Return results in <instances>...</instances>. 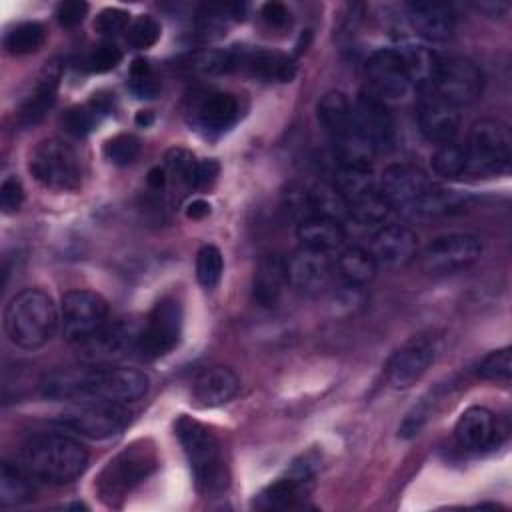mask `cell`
I'll return each instance as SVG.
<instances>
[{"label":"cell","instance_id":"obj_1","mask_svg":"<svg viewBox=\"0 0 512 512\" xmlns=\"http://www.w3.org/2000/svg\"><path fill=\"white\" fill-rule=\"evenodd\" d=\"M148 376L134 368L112 364H88L60 368L44 376L40 392L52 400H108L136 402L148 392Z\"/></svg>","mask_w":512,"mask_h":512},{"label":"cell","instance_id":"obj_2","mask_svg":"<svg viewBox=\"0 0 512 512\" xmlns=\"http://www.w3.org/2000/svg\"><path fill=\"white\" fill-rule=\"evenodd\" d=\"M20 460L24 472L34 478L50 484H68L86 470L88 452L68 436L34 434L22 444Z\"/></svg>","mask_w":512,"mask_h":512},{"label":"cell","instance_id":"obj_3","mask_svg":"<svg viewBox=\"0 0 512 512\" xmlns=\"http://www.w3.org/2000/svg\"><path fill=\"white\" fill-rule=\"evenodd\" d=\"M56 326V306L40 288H26L18 292L4 310L6 338L24 350H34L50 342Z\"/></svg>","mask_w":512,"mask_h":512},{"label":"cell","instance_id":"obj_4","mask_svg":"<svg viewBox=\"0 0 512 512\" xmlns=\"http://www.w3.org/2000/svg\"><path fill=\"white\" fill-rule=\"evenodd\" d=\"M174 428L198 490L206 494L222 492L228 486V468L220 440L210 432V428L190 416H180Z\"/></svg>","mask_w":512,"mask_h":512},{"label":"cell","instance_id":"obj_5","mask_svg":"<svg viewBox=\"0 0 512 512\" xmlns=\"http://www.w3.org/2000/svg\"><path fill=\"white\" fill-rule=\"evenodd\" d=\"M158 466V454L152 440H136L112 456L100 470L96 492L106 506L120 502Z\"/></svg>","mask_w":512,"mask_h":512},{"label":"cell","instance_id":"obj_6","mask_svg":"<svg viewBox=\"0 0 512 512\" xmlns=\"http://www.w3.org/2000/svg\"><path fill=\"white\" fill-rule=\"evenodd\" d=\"M512 136L504 122L494 118L478 120L468 134L464 146L466 174L476 178H490L506 174L510 168Z\"/></svg>","mask_w":512,"mask_h":512},{"label":"cell","instance_id":"obj_7","mask_svg":"<svg viewBox=\"0 0 512 512\" xmlns=\"http://www.w3.org/2000/svg\"><path fill=\"white\" fill-rule=\"evenodd\" d=\"M38 184L54 192H76L82 186V162L76 150L58 138L38 142L28 160Z\"/></svg>","mask_w":512,"mask_h":512},{"label":"cell","instance_id":"obj_8","mask_svg":"<svg viewBox=\"0 0 512 512\" xmlns=\"http://www.w3.org/2000/svg\"><path fill=\"white\" fill-rule=\"evenodd\" d=\"M56 422L80 436L92 440H104L120 434L128 422L130 414L118 402L108 400H84L76 406L64 410Z\"/></svg>","mask_w":512,"mask_h":512},{"label":"cell","instance_id":"obj_9","mask_svg":"<svg viewBox=\"0 0 512 512\" xmlns=\"http://www.w3.org/2000/svg\"><path fill=\"white\" fill-rule=\"evenodd\" d=\"M430 88L460 110L462 106L474 104L482 96L484 76L482 70L464 56L438 58Z\"/></svg>","mask_w":512,"mask_h":512},{"label":"cell","instance_id":"obj_10","mask_svg":"<svg viewBox=\"0 0 512 512\" xmlns=\"http://www.w3.org/2000/svg\"><path fill=\"white\" fill-rule=\"evenodd\" d=\"M182 334V306L174 296L160 298L150 310L138 334L136 352L146 360H156L172 352Z\"/></svg>","mask_w":512,"mask_h":512},{"label":"cell","instance_id":"obj_11","mask_svg":"<svg viewBox=\"0 0 512 512\" xmlns=\"http://www.w3.org/2000/svg\"><path fill=\"white\" fill-rule=\"evenodd\" d=\"M108 318L106 300L90 290H70L62 296L60 328L68 342L82 344L94 336Z\"/></svg>","mask_w":512,"mask_h":512},{"label":"cell","instance_id":"obj_12","mask_svg":"<svg viewBox=\"0 0 512 512\" xmlns=\"http://www.w3.org/2000/svg\"><path fill=\"white\" fill-rule=\"evenodd\" d=\"M482 254V244L472 234H444L434 238L422 252V266L432 274H452L472 266Z\"/></svg>","mask_w":512,"mask_h":512},{"label":"cell","instance_id":"obj_13","mask_svg":"<svg viewBox=\"0 0 512 512\" xmlns=\"http://www.w3.org/2000/svg\"><path fill=\"white\" fill-rule=\"evenodd\" d=\"M366 78L368 90L386 104L402 100L414 86L396 48L376 50L366 62Z\"/></svg>","mask_w":512,"mask_h":512},{"label":"cell","instance_id":"obj_14","mask_svg":"<svg viewBox=\"0 0 512 512\" xmlns=\"http://www.w3.org/2000/svg\"><path fill=\"white\" fill-rule=\"evenodd\" d=\"M438 356V342L434 338H414L404 344L386 364V380L396 390L414 386L434 364Z\"/></svg>","mask_w":512,"mask_h":512},{"label":"cell","instance_id":"obj_15","mask_svg":"<svg viewBox=\"0 0 512 512\" xmlns=\"http://www.w3.org/2000/svg\"><path fill=\"white\" fill-rule=\"evenodd\" d=\"M416 118L422 136L434 144L454 142L460 126V112L456 106L440 98L430 86L420 88L416 102Z\"/></svg>","mask_w":512,"mask_h":512},{"label":"cell","instance_id":"obj_16","mask_svg":"<svg viewBox=\"0 0 512 512\" xmlns=\"http://www.w3.org/2000/svg\"><path fill=\"white\" fill-rule=\"evenodd\" d=\"M432 186L434 182L422 168L406 162L390 164L380 178L382 196L390 202L392 208H398V210L406 208L410 202H414Z\"/></svg>","mask_w":512,"mask_h":512},{"label":"cell","instance_id":"obj_17","mask_svg":"<svg viewBox=\"0 0 512 512\" xmlns=\"http://www.w3.org/2000/svg\"><path fill=\"white\" fill-rule=\"evenodd\" d=\"M352 112L358 130L376 146V150L390 148L394 144V120L384 100L374 96L370 90H362Z\"/></svg>","mask_w":512,"mask_h":512},{"label":"cell","instance_id":"obj_18","mask_svg":"<svg viewBox=\"0 0 512 512\" xmlns=\"http://www.w3.org/2000/svg\"><path fill=\"white\" fill-rule=\"evenodd\" d=\"M236 72L264 82H290L296 74V64L278 50L236 46Z\"/></svg>","mask_w":512,"mask_h":512},{"label":"cell","instance_id":"obj_19","mask_svg":"<svg viewBox=\"0 0 512 512\" xmlns=\"http://www.w3.org/2000/svg\"><path fill=\"white\" fill-rule=\"evenodd\" d=\"M288 282L306 294H316L324 290L332 278V266L328 252L300 248L286 260Z\"/></svg>","mask_w":512,"mask_h":512},{"label":"cell","instance_id":"obj_20","mask_svg":"<svg viewBox=\"0 0 512 512\" xmlns=\"http://www.w3.org/2000/svg\"><path fill=\"white\" fill-rule=\"evenodd\" d=\"M406 18L410 28L416 32V36L430 42L448 40L456 28V14L452 6L444 2H432V0L410 2L406 8Z\"/></svg>","mask_w":512,"mask_h":512},{"label":"cell","instance_id":"obj_21","mask_svg":"<svg viewBox=\"0 0 512 512\" xmlns=\"http://www.w3.org/2000/svg\"><path fill=\"white\" fill-rule=\"evenodd\" d=\"M418 252V238L416 234L400 224H388L382 226L370 246V254L374 256L376 264L388 266V268H400L414 260Z\"/></svg>","mask_w":512,"mask_h":512},{"label":"cell","instance_id":"obj_22","mask_svg":"<svg viewBox=\"0 0 512 512\" xmlns=\"http://www.w3.org/2000/svg\"><path fill=\"white\" fill-rule=\"evenodd\" d=\"M138 334L140 332H136L132 324L106 322L94 336H90L80 346L84 348L86 358H90L92 362H108L128 354V350H136Z\"/></svg>","mask_w":512,"mask_h":512},{"label":"cell","instance_id":"obj_23","mask_svg":"<svg viewBox=\"0 0 512 512\" xmlns=\"http://www.w3.org/2000/svg\"><path fill=\"white\" fill-rule=\"evenodd\" d=\"M60 76H62V66L56 60L48 62L42 68L40 76L34 82L32 92L26 96V100L18 110V122L22 126H34L46 116V112L52 108L56 100Z\"/></svg>","mask_w":512,"mask_h":512},{"label":"cell","instance_id":"obj_24","mask_svg":"<svg viewBox=\"0 0 512 512\" xmlns=\"http://www.w3.org/2000/svg\"><path fill=\"white\" fill-rule=\"evenodd\" d=\"M496 430L494 414L488 408L470 406L460 414L454 426V436L460 448L468 452H480L494 442Z\"/></svg>","mask_w":512,"mask_h":512},{"label":"cell","instance_id":"obj_25","mask_svg":"<svg viewBox=\"0 0 512 512\" xmlns=\"http://www.w3.org/2000/svg\"><path fill=\"white\" fill-rule=\"evenodd\" d=\"M238 388L240 380L232 368L212 366L196 376L192 384V396L200 406H220L232 400Z\"/></svg>","mask_w":512,"mask_h":512},{"label":"cell","instance_id":"obj_26","mask_svg":"<svg viewBox=\"0 0 512 512\" xmlns=\"http://www.w3.org/2000/svg\"><path fill=\"white\" fill-rule=\"evenodd\" d=\"M286 282H288L286 260L280 254H262L256 262L254 276H252L254 300L264 308L274 306Z\"/></svg>","mask_w":512,"mask_h":512},{"label":"cell","instance_id":"obj_27","mask_svg":"<svg viewBox=\"0 0 512 512\" xmlns=\"http://www.w3.org/2000/svg\"><path fill=\"white\" fill-rule=\"evenodd\" d=\"M314 474H308L298 468H290V472L284 478H278L270 486H266L254 500V506L258 508H292L296 506L302 496L308 494L310 482Z\"/></svg>","mask_w":512,"mask_h":512},{"label":"cell","instance_id":"obj_28","mask_svg":"<svg viewBox=\"0 0 512 512\" xmlns=\"http://www.w3.org/2000/svg\"><path fill=\"white\" fill-rule=\"evenodd\" d=\"M240 106L236 96L228 92L206 94L196 108V122L206 134H222L238 120Z\"/></svg>","mask_w":512,"mask_h":512},{"label":"cell","instance_id":"obj_29","mask_svg":"<svg viewBox=\"0 0 512 512\" xmlns=\"http://www.w3.org/2000/svg\"><path fill=\"white\" fill-rule=\"evenodd\" d=\"M464 204H466V198H462L460 194H456L452 190H446V188L434 184L432 188H428L422 196H418L414 202H410L400 212L408 220L424 222V220H434V218L452 214V212L460 210Z\"/></svg>","mask_w":512,"mask_h":512},{"label":"cell","instance_id":"obj_30","mask_svg":"<svg viewBox=\"0 0 512 512\" xmlns=\"http://www.w3.org/2000/svg\"><path fill=\"white\" fill-rule=\"evenodd\" d=\"M296 234L304 248H312L320 252H330L338 248L346 238L342 222L328 216H314L298 222Z\"/></svg>","mask_w":512,"mask_h":512},{"label":"cell","instance_id":"obj_31","mask_svg":"<svg viewBox=\"0 0 512 512\" xmlns=\"http://www.w3.org/2000/svg\"><path fill=\"white\" fill-rule=\"evenodd\" d=\"M316 116H318V122L322 124V128L328 132V136L332 140L340 138L342 134H346L354 126L352 106H350L348 98L338 90L326 92L318 100Z\"/></svg>","mask_w":512,"mask_h":512},{"label":"cell","instance_id":"obj_32","mask_svg":"<svg viewBox=\"0 0 512 512\" xmlns=\"http://www.w3.org/2000/svg\"><path fill=\"white\" fill-rule=\"evenodd\" d=\"M336 268L350 286H364L374 280L378 264L370 254V250L362 246H350L340 252L336 260Z\"/></svg>","mask_w":512,"mask_h":512},{"label":"cell","instance_id":"obj_33","mask_svg":"<svg viewBox=\"0 0 512 512\" xmlns=\"http://www.w3.org/2000/svg\"><path fill=\"white\" fill-rule=\"evenodd\" d=\"M46 40L44 26L34 20L18 22L4 34V48L12 56H24L40 50Z\"/></svg>","mask_w":512,"mask_h":512},{"label":"cell","instance_id":"obj_34","mask_svg":"<svg viewBox=\"0 0 512 512\" xmlns=\"http://www.w3.org/2000/svg\"><path fill=\"white\" fill-rule=\"evenodd\" d=\"M390 210H392V206L382 196L380 188H374V190L348 202V216L362 226L382 224L388 218Z\"/></svg>","mask_w":512,"mask_h":512},{"label":"cell","instance_id":"obj_35","mask_svg":"<svg viewBox=\"0 0 512 512\" xmlns=\"http://www.w3.org/2000/svg\"><path fill=\"white\" fill-rule=\"evenodd\" d=\"M34 498V488L30 486L24 472L8 462L2 464L0 472V504L4 508L26 504Z\"/></svg>","mask_w":512,"mask_h":512},{"label":"cell","instance_id":"obj_36","mask_svg":"<svg viewBox=\"0 0 512 512\" xmlns=\"http://www.w3.org/2000/svg\"><path fill=\"white\" fill-rule=\"evenodd\" d=\"M334 186L346 198V202L376 188L370 168L342 166V164H338V170L334 174Z\"/></svg>","mask_w":512,"mask_h":512},{"label":"cell","instance_id":"obj_37","mask_svg":"<svg viewBox=\"0 0 512 512\" xmlns=\"http://www.w3.org/2000/svg\"><path fill=\"white\" fill-rule=\"evenodd\" d=\"M432 170L440 178L456 180L460 176H466V156H464V146H458L456 142H446L440 144L432 158H430Z\"/></svg>","mask_w":512,"mask_h":512},{"label":"cell","instance_id":"obj_38","mask_svg":"<svg viewBox=\"0 0 512 512\" xmlns=\"http://www.w3.org/2000/svg\"><path fill=\"white\" fill-rule=\"evenodd\" d=\"M128 88L136 98H156L160 92V80L156 78L152 66L148 64V60L144 58H136L130 64V72H128Z\"/></svg>","mask_w":512,"mask_h":512},{"label":"cell","instance_id":"obj_39","mask_svg":"<svg viewBox=\"0 0 512 512\" xmlns=\"http://www.w3.org/2000/svg\"><path fill=\"white\" fill-rule=\"evenodd\" d=\"M102 118V114L88 102V104H78V106H70L64 114H62V128L74 136V138H84L86 134L92 132V128L98 124V120Z\"/></svg>","mask_w":512,"mask_h":512},{"label":"cell","instance_id":"obj_40","mask_svg":"<svg viewBox=\"0 0 512 512\" xmlns=\"http://www.w3.org/2000/svg\"><path fill=\"white\" fill-rule=\"evenodd\" d=\"M224 272V260L216 246L206 244L196 254V278L204 288H214Z\"/></svg>","mask_w":512,"mask_h":512},{"label":"cell","instance_id":"obj_41","mask_svg":"<svg viewBox=\"0 0 512 512\" xmlns=\"http://www.w3.org/2000/svg\"><path fill=\"white\" fill-rule=\"evenodd\" d=\"M284 206L290 212L292 218H296L298 222L314 218L316 210H314V200H312V190L308 184L302 182H290L284 190Z\"/></svg>","mask_w":512,"mask_h":512},{"label":"cell","instance_id":"obj_42","mask_svg":"<svg viewBox=\"0 0 512 512\" xmlns=\"http://www.w3.org/2000/svg\"><path fill=\"white\" fill-rule=\"evenodd\" d=\"M120 60H122V50L114 42H102L86 54L82 68L92 74H104L114 70L120 64Z\"/></svg>","mask_w":512,"mask_h":512},{"label":"cell","instance_id":"obj_43","mask_svg":"<svg viewBox=\"0 0 512 512\" xmlns=\"http://www.w3.org/2000/svg\"><path fill=\"white\" fill-rule=\"evenodd\" d=\"M140 154V140L134 134H116L104 144V156L116 166L132 164Z\"/></svg>","mask_w":512,"mask_h":512},{"label":"cell","instance_id":"obj_44","mask_svg":"<svg viewBox=\"0 0 512 512\" xmlns=\"http://www.w3.org/2000/svg\"><path fill=\"white\" fill-rule=\"evenodd\" d=\"M478 376L484 380H496V382H508L512 372V358L510 348H500L490 354H486L478 364Z\"/></svg>","mask_w":512,"mask_h":512},{"label":"cell","instance_id":"obj_45","mask_svg":"<svg viewBox=\"0 0 512 512\" xmlns=\"http://www.w3.org/2000/svg\"><path fill=\"white\" fill-rule=\"evenodd\" d=\"M160 24L148 16V14H142L138 16L134 22H130L128 26V32H126V40L132 48L136 50H146L150 46H154L160 38Z\"/></svg>","mask_w":512,"mask_h":512},{"label":"cell","instance_id":"obj_46","mask_svg":"<svg viewBox=\"0 0 512 512\" xmlns=\"http://www.w3.org/2000/svg\"><path fill=\"white\" fill-rule=\"evenodd\" d=\"M166 166L172 174H176L186 186L192 188L194 184V174H196V166L198 160L194 158L192 152L184 150V148H172L166 154Z\"/></svg>","mask_w":512,"mask_h":512},{"label":"cell","instance_id":"obj_47","mask_svg":"<svg viewBox=\"0 0 512 512\" xmlns=\"http://www.w3.org/2000/svg\"><path fill=\"white\" fill-rule=\"evenodd\" d=\"M130 26L128 12L122 8H104L94 18V30L100 36H116Z\"/></svg>","mask_w":512,"mask_h":512},{"label":"cell","instance_id":"obj_48","mask_svg":"<svg viewBox=\"0 0 512 512\" xmlns=\"http://www.w3.org/2000/svg\"><path fill=\"white\" fill-rule=\"evenodd\" d=\"M432 404H434V398L432 396H424L408 414L406 418L402 420L400 428H398V436L402 438H412L420 432V428L426 424L430 412H432Z\"/></svg>","mask_w":512,"mask_h":512},{"label":"cell","instance_id":"obj_49","mask_svg":"<svg viewBox=\"0 0 512 512\" xmlns=\"http://www.w3.org/2000/svg\"><path fill=\"white\" fill-rule=\"evenodd\" d=\"M24 202V188L16 176H6L0 184V208L4 214H14Z\"/></svg>","mask_w":512,"mask_h":512},{"label":"cell","instance_id":"obj_50","mask_svg":"<svg viewBox=\"0 0 512 512\" xmlns=\"http://www.w3.org/2000/svg\"><path fill=\"white\" fill-rule=\"evenodd\" d=\"M88 14V4L82 0H64L56 8V20L64 28H72L84 20Z\"/></svg>","mask_w":512,"mask_h":512},{"label":"cell","instance_id":"obj_51","mask_svg":"<svg viewBox=\"0 0 512 512\" xmlns=\"http://www.w3.org/2000/svg\"><path fill=\"white\" fill-rule=\"evenodd\" d=\"M262 20L268 28H286L290 24V10L280 2H266L260 10Z\"/></svg>","mask_w":512,"mask_h":512},{"label":"cell","instance_id":"obj_52","mask_svg":"<svg viewBox=\"0 0 512 512\" xmlns=\"http://www.w3.org/2000/svg\"><path fill=\"white\" fill-rule=\"evenodd\" d=\"M218 172H220V166H218L216 160H212V158H208V160H198L192 188H194V190H202V188L210 186V184L218 178Z\"/></svg>","mask_w":512,"mask_h":512},{"label":"cell","instance_id":"obj_53","mask_svg":"<svg viewBox=\"0 0 512 512\" xmlns=\"http://www.w3.org/2000/svg\"><path fill=\"white\" fill-rule=\"evenodd\" d=\"M478 10L482 12H488L490 16H506L510 12V4L508 2H502V0H488V2H480L476 4Z\"/></svg>","mask_w":512,"mask_h":512},{"label":"cell","instance_id":"obj_54","mask_svg":"<svg viewBox=\"0 0 512 512\" xmlns=\"http://www.w3.org/2000/svg\"><path fill=\"white\" fill-rule=\"evenodd\" d=\"M210 214V204L202 198H196L192 200L188 206H186V216L192 218V220H200V218H206Z\"/></svg>","mask_w":512,"mask_h":512},{"label":"cell","instance_id":"obj_55","mask_svg":"<svg viewBox=\"0 0 512 512\" xmlns=\"http://www.w3.org/2000/svg\"><path fill=\"white\" fill-rule=\"evenodd\" d=\"M148 186L150 188H154V190H160V188H164L166 186V170L164 168H160V166H156V168H152L150 172H148Z\"/></svg>","mask_w":512,"mask_h":512},{"label":"cell","instance_id":"obj_56","mask_svg":"<svg viewBox=\"0 0 512 512\" xmlns=\"http://www.w3.org/2000/svg\"><path fill=\"white\" fill-rule=\"evenodd\" d=\"M152 122V112H148V110H140L138 114H136V124H144V126H148Z\"/></svg>","mask_w":512,"mask_h":512}]
</instances>
